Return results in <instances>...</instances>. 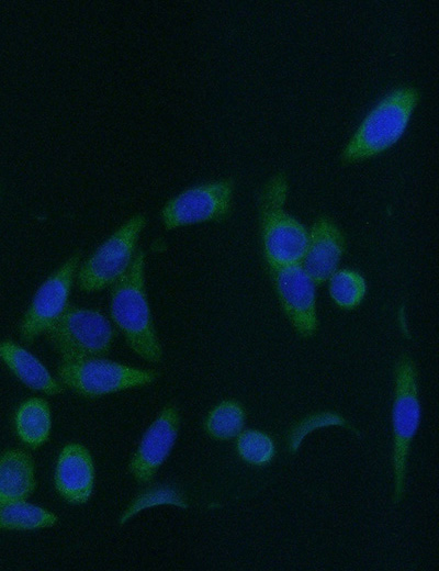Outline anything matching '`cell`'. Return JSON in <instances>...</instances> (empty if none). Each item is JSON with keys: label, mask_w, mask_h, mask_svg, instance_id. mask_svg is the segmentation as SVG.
Segmentation results:
<instances>
[{"label": "cell", "mask_w": 439, "mask_h": 571, "mask_svg": "<svg viewBox=\"0 0 439 571\" xmlns=\"http://www.w3.org/2000/svg\"><path fill=\"white\" fill-rule=\"evenodd\" d=\"M159 505H172L180 508L189 506L188 497L171 485H156L137 494L121 515L120 525H124L139 512Z\"/></svg>", "instance_id": "21"}, {"label": "cell", "mask_w": 439, "mask_h": 571, "mask_svg": "<svg viewBox=\"0 0 439 571\" xmlns=\"http://www.w3.org/2000/svg\"><path fill=\"white\" fill-rule=\"evenodd\" d=\"M417 378V368L414 360L406 354L402 355L394 367L392 406L394 504L399 503L405 494L410 444L420 423L421 406Z\"/></svg>", "instance_id": "4"}, {"label": "cell", "mask_w": 439, "mask_h": 571, "mask_svg": "<svg viewBox=\"0 0 439 571\" xmlns=\"http://www.w3.org/2000/svg\"><path fill=\"white\" fill-rule=\"evenodd\" d=\"M180 427L178 408L166 405L145 430L130 463L128 470L140 483L149 482L169 456Z\"/></svg>", "instance_id": "11"}, {"label": "cell", "mask_w": 439, "mask_h": 571, "mask_svg": "<svg viewBox=\"0 0 439 571\" xmlns=\"http://www.w3.org/2000/svg\"><path fill=\"white\" fill-rule=\"evenodd\" d=\"M245 421L244 405L235 399H226L209 412L204 429L215 440H229L241 432Z\"/></svg>", "instance_id": "19"}, {"label": "cell", "mask_w": 439, "mask_h": 571, "mask_svg": "<svg viewBox=\"0 0 439 571\" xmlns=\"http://www.w3.org/2000/svg\"><path fill=\"white\" fill-rule=\"evenodd\" d=\"M235 449L238 457L252 467H264L275 457L274 439L266 432L246 429L237 435Z\"/></svg>", "instance_id": "20"}, {"label": "cell", "mask_w": 439, "mask_h": 571, "mask_svg": "<svg viewBox=\"0 0 439 571\" xmlns=\"http://www.w3.org/2000/svg\"><path fill=\"white\" fill-rule=\"evenodd\" d=\"M419 92L412 86L393 89L364 116L341 152L344 164L378 156L403 136L418 103Z\"/></svg>", "instance_id": "3"}, {"label": "cell", "mask_w": 439, "mask_h": 571, "mask_svg": "<svg viewBox=\"0 0 439 571\" xmlns=\"http://www.w3.org/2000/svg\"><path fill=\"white\" fill-rule=\"evenodd\" d=\"M329 426H342L351 429L358 436L360 435L348 421L336 412L324 411L313 413L300 419L289 429L286 435V448L289 454L294 455L305 436L311 432Z\"/></svg>", "instance_id": "22"}, {"label": "cell", "mask_w": 439, "mask_h": 571, "mask_svg": "<svg viewBox=\"0 0 439 571\" xmlns=\"http://www.w3.org/2000/svg\"><path fill=\"white\" fill-rule=\"evenodd\" d=\"M346 248V237L339 226L330 217L319 216L308 229L300 265L316 286L323 284L339 268Z\"/></svg>", "instance_id": "12"}, {"label": "cell", "mask_w": 439, "mask_h": 571, "mask_svg": "<svg viewBox=\"0 0 439 571\" xmlns=\"http://www.w3.org/2000/svg\"><path fill=\"white\" fill-rule=\"evenodd\" d=\"M14 428L20 440L30 448L44 445L50 435L52 413L48 402L31 398L22 402L14 414Z\"/></svg>", "instance_id": "16"}, {"label": "cell", "mask_w": 439, "mask_h": 571, "mask_svg": "<svg viewBox=\"0 0 439 571\" xmlns=\"http://www.w3.org/2000/svg\"><path fill=\"white\" fill-rule=\"evenodd\" d=\"M58 517L38 505L18 501L0 506V529L36 530L56 525Z\"/></svg>", "instance_id": "17"}, {"label": "cell", "mask_w": 439, "mask_h": 571, "mask_svg": "<svg viewBox=\"0 0 439 571\" xmlns=\"http://www.w3.org/2000/svg\"><path fill=\"white\" fill-rule=\"evenodd\" d=\"M288 194L286 175L278 171L259 195L261 245L268 268L300 264L306 248L308 229L285 211Z\"/></svg>", "instance_id": "2"}, {"label": "cell", "mask_w": 439, "mask_h": 571, "mask_svg": "<svg viewBox=\"0 0 439 571\" xmlns=\"http://www.w3.org/2000/svg\"><path fill=\"white\" fill-rule=\"evenodd\" d=\"M61 383L75 393L94 399L153 383L158 372L93 357L61 360L57 367Z\"/></svg>", "instance_id": "6"}, {"label": "cell", "mask_w": 439, "mask_h": 571, "mask_svg": "<svg viewBox=\"0 0 439 571\" xmlns=\"http://www.w3.org/2000/svg\"><path fill=\"white\" fill-rule=\"evenodd\" d=\"M234 187V180L226 178L183 190L162 208L164 226L173 229L226 219L232 210Z\"/></svg>", "instance_id": "8"}, {"label": "cell", "mask_w": 439, "mask_h": 571, "mask_svg": "<svg viewBox=\"0 0 439 571\" xmlns=\"http://www.w3.org/2000/svg\"><path fill=\"white\" fill-rule=\"evenodd\" d=\"M33 458L22 449L0 455V506L26 500L35 490Z\"/></svg>", "instance_id": "15"}, {"label": "cell", "mask_w": 439, "mask_h": 571, "mask_svg": "<svg viewBox=\"0 0 439 571\" xmlns=\"http://www.w3.org/2000/svg\"><path fill=\"white\" fill-rule=\"evenodd\" d=\"M79 260L80 254L75 253L35 292L20 324V336L25 344L45 333L68 307Z\"/></svg>", "instance_id": "9"}, {"label": "cell", "mask_w": 439, "mask_h": 571, "mask_svg": "<svg viewBox=\"0 0 439 571\" xmlns=\"http://www.w3.org/2000/svg\"><path fill=\"white\" fill-rule=\"evenodd\" d=\"M45 334L61 360L102 357L110 351L116 335L102 313L72 305H68Z\"/></svg>", "instance_id": "5"}, {"label": "cell", "mask_w": 439, "mask_h": 571, "mask_svg": "<svg viewBox=\"0 0 439 571\" xmlns=\"http://www.w3.org/2000/svg\"><path fill=\"white\" fill-rule=\"evenodd\" d=\"M145 225L146 217L136 214L105 239L79 268V289L94 292L115 283L131 266Z\"/></svg>", "instance_id": "7"}, {"label": "cell", "mask_w": 439, "mask_h": 571, "mask_svg": "<svg viewBox=\"0 0 439 571\" xmlns=\"http://www.w3.org/2000/svg\"><path fill=\"white\" fill-rule=\"evenodd\" d=\"M280 306L294 331L303 338L318 328L316 283L300 264L268 268Z\"/></svg>", "instance_id": "10"}, {"label": "cell", "mask_w": 439, "mask_h": 571, "mask_svg": "<svg viewBox=\"0 0 439 571\" xmlns=\"http://www.w3.org/2000/svg\"><path fill=\"white\" fill-rule=\"evenodd\" d=\"M54 484L58 494L68 503H86L93 491L94 464L90 451L79 443H69L57 458Z\"/></svg>", "instance_id": "13"}, {"label": "cell", "mask_w": 439, "mask_h": 571, "mask_svg": "<svg viewBox=\"0 0 439 571\" xmlns=\"http://www.w3.org/2000/svg\"><path fill=\"white\" fill-rule=\"evenodd\" d=\"M0 359L9 370L26 387L48 395L64 391L47 368L29 350L11 340L0 342Z\"/></svg>", "instance_id": "14"}, {"label": "cell", "mask_w": 439, "mask_h": 571, "mask_svg": "<svg viewBox=\"0 0 439 571\" xmlns=\"http://www.w3.org/2000/svg\"><path fill=\"white\" fill-rule=\"evenodd\" d=\"M327 282L331 301L344 311L357 309L364 300L368 291L365 278L352 268H338Z\"/></svg>", "instance_id": "18"}, {"label": "cell", "mask_w": 439, "mask_h": 571, "mask_svg": "<svg viewBox=\"0 0 439 571\" xmlns=\"http://www.w3.org/2000/svg\"><path fill=\"white\" fill-rule=\"evenodd\" d=\"M144 270L145 254L138 250L125 273L112 284L110 314L130 348L143 359L158 362L162 348L151 318Z\"/></svg>", "instance_id": "1"}]
</instances>
